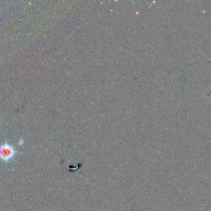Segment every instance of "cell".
<instances>
[{
  "mask_svg": "<svg viewBox=\"0 0 211 211\" xmlns=\"http://www.w3.org/2000/svg\"><path fill=\"white\" fill-rule=\"evenodd\" d=\"M14 155V150L12 146L8 144H3L0 147V158L3 160H9Z\"/></svg>",
  "mask_w": 211,
  "mask_h": 211,
  "instance_id": "cell-1",
  "label": "cell"
}]
</instances>
